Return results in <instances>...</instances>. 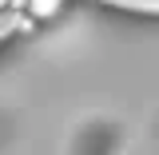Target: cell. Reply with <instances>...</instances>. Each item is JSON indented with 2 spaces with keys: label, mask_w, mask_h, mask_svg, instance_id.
<instances>
[{
  "label": "cell",
  "mask_w": 159,
  "mask_h": 155,
  "mask_svg": "<svg viewBox=\"0 0 159 155\" xmlns=\"http://www.w3.org/2000/svg\"><path fill=\"white\" fill-rule=\"evenodd\" d=\"M64 4H68V0H28V8H24V12H28L32 20H52Z\"/></svg>",
  "instance_id": "1"
}]
</instances>
